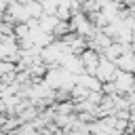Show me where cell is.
Listing matches in <instances>:
<instances>
[{
	"label": "cell",
	"mask_w": 135,
	"mask_h": 135,
	"mask_svg": "<svg viewBox=\"0 0 135 135\" xmlns=\"http://www.w3.org/2000/svg\"><path fill=\"white\" fill-rule=\"evenodd\" d=\"M116 63L114 61H110V59H105L103 55H101V59H99V65H97V70H95V78L99 80V82H110V80H114V76H116Z\"/></svg>",
	"instance_id": "obj_2"
},
{
	"label": "cell",
	"mask_w": 135,
	"mask_h": 135,
	"mask_svg": "<svg viewBox=\"0 0 135 135\" xmlns=\"http://www.w3.org/2000/svg\"><path fill=\"white\" fill-rule=\"evenodd\" d=\"M131 44H135V30L131 32Z\"/></svg>",
	"instance_id": "obj_4"
},
{
	"label": "cell",
	"mask_w": 135,
	"mask_h": 135,
	"mask_svg": "<svg viewBox=\"0 0 135 135\" xmlns=\"http://www.w3.org/2000/svg\"><path fill=\"white\" fill-rule=\"evenodd\" d=\"M21 4H30V2H38V0H19Z\"/></svg>",
	"instance_id": "obj_5"
},
{
	"label": "cell",
	"mask_w": 135,
	"mask_h": 135,
	"mask_svg": "<svg viewBox=\"0 0 135 135\" xmlns=\"http://www.w3.org/2000/svg\"><path fill=\"white\" fill-rule=\"evenodd\" d=\"M116 84V91L120 95H129L135 91V74L133 72H124V70H116V76L112 80Z\"/></svg>",
	"instance_id": "obj_1"
},
{
	"label": "cell",
	"mask_w": 135,
	"mask_h": 135,
	"mask_svg": "<svg viewBox=\"0 0 135 135\" xmlns=\"http://www.w3.org/2000/svg\"><path fill=\"white\" fill-rule=\"evenodd\" d=\"M78 57H80V61H82L84 72H86V74H95V70H97V65H99V59H101V53H97V51H93V49L86 46Z\"/></svg>",
	"instance_id": "obj_3"
}]
</instances>
